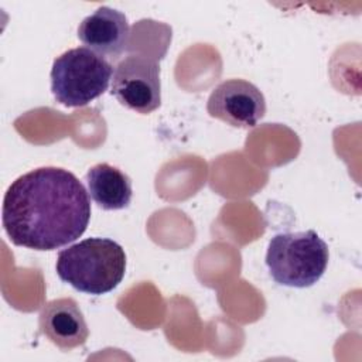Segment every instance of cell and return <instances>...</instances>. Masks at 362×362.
<instances>
[{
	"instance_id": "6da1fadb",
	"label": "cell",
	"mask_w": 362,
	"mask_h": 362,
	"mask_svg": "<svg viewBox=\"0 0 362 362\" xmlns=\"http://www.w3.org/2000/svg\"><path fill=\"white\" fill-rule=\"evenodd\" d=\"M90 221L83 184L61 167H40L20 175L3 199L8 239L34 250H54L76 240Z\"/></svg>"
},
{
	"instance_id": "7a4b0ae2",
	"label": "cell",
	"mask_w": 362,
	"mask_h": 362,
	"mask_svg": "<svg viewBox=\"0 0 362 362\" xmlns=\"http://www.w3.org/2000/svg\"><path fill=\"white\" fill-rule=\"evenodd\" d=\"M58 277L75 290L100 296L119 286L126 272L123 247L107 238H88L66 249L57 257Z\"/></svg>"
},
{
	"instance_id": "3957f363",
	"label": "cell",
	"mask_w": 362,
	"mask_h": 362,
	"mask_svg": "<svg viewBox=\"0 0 362 362\" xmlns=\"http://www.w3.org/2000/svg\"><path fill=\"white\" fill-rule=\"evenodd\" d=\"M329 253L315 230L274 235L267 246L266 264L272 279L281 286L304 288L324 274Z\"/></svg>"
},
{
	"instance_id": "277c9868",
	"label": "cell",
	"mask_w": 362,
	"mask_h": 362,
	"mask_svg": "<svg viewBox=\"0 0 362 362\" xmlns=\"http://www.w3.org/2000/svg\"><path fill=\"white\" fill-rule=\"evenodd\" d=\"M113 68L109 61L86 47L71 48L54 59L51 90L66 107H81L107 90Z\"/></svg>"
},
{
	"instance_id": "5b68a950",
	"label": "cell",
	"mask_w": 362,
	"mask_h": 362,
	"mask_svg": "<svg viewBox=\"0 0 362 362\" xmlns=\"http://www.w3.org/2000/svg\"><path fill=\"white\" fill-rule=\"evenodd\" d=\"M110 93L127 109L141 115L151 113L161 103L158 62L140 54L126 57L113 71Z\"/></svg>"
},
{
	"instance_id": "8992f818",
	"label": "cell",
	"mask_w": 362,
	"mask_h": 362,
	"mask_svg": "<svg viewBox=\"0 0 362 362\" xmlns=\"http://www.w3.org/2000/svg\"><path fill=\"white\" fill-rule=\"evenodd\" d=\"M211 117L233 127H255L266 113V100L260 89L245 79H226L211 92L206 103Z\"/></svg>"
},
{
	"instance_id": "52a82bcc",
	"label": "cell",
	"mask_w": 362,
	"mask_h": 362,
	"mask_svg": "<svg viewBox=\"0 0 362 362\" xmlns=\"http://www.w3.org/2000/svg\"><path fill=\"white\" fill-rule=\"evenodd\" d=\"M130 27L127 17L112 7L102 6L78 25V38L99 57L116 61L127 49Z\"/></svg>"
},
{
	"instance_id": "ba28073f",
	"label": "cell",
	"mask_w": 362,
	"mask_h": 362,
	"mask_svg": "<svg viewBox=\"0 0 362 362\" xmlns=\"http://www.w3.org/2000/svg\"><path fill=\"white\" fill-rule=\"evenodd\" d=\"M38 325L54 345L65 351L83 345L89 337L85 317L71 297L47 301L40 311Z\"/></svg>"
},
{
	"instance_id": "9c48e42d",
	"label": "cell",
	"mask_w": 362,
	"mask_h": 362,
	"mask_svg": "<svg viewBox=\"0 0 362 362\" xmlns=\"http://www.w3.org/2000/svg\"><path fill=\"white\" fill-rule=\"evenodd\" d=\"M88 194L106 211H116L129 206L133 195L132 180L117 167L99 163L86 173Z\"/></svg>"
}]
</instances>
